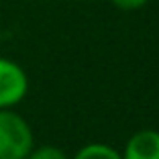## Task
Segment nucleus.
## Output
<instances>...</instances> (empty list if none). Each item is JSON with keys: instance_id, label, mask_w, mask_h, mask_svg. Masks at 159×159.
I'll use <instances>...</instances> for the list:
<instances>
[{"instance_id": "obj_5", "label": "nucleus", "mask_w": 159, "mask_h": 159, "mask_svg": "<svg viewBox=\"0 0 159 159\" xmlns=\"http://www.w3.org/2000/svg\"><path fill=\"white\" fill-rule=\"evenodd\" d=\"M25 159H67L66 151L59 149V147H53V145H43L37 147V149H31V153L27 155Z\"/></svg>"}, {"instance_id": "obj_6", "label": "nucleus", "mask_w": 159, "mask_h": 159, "mask_svg": "<svg viewBox=\"0 0 159 159\" xmlns=\"http://www.w3.org/2000/svg\"><path fill=\"white\" fill-rule=\"evenodd\" d=\"M118 10H139L149 2V0H110Z\"/></svg>"}, {"instance_id": "obj_2", "label": "nucleus", "mask_w": 159, "mask_h": 159, "mask_svg": "<svg viewBox=\"0 0 159 159\" xmlns=\"http://www.w3.org/2000/svg\"><path fill=\"white\" fill-rule=\"evenodd\" d=\"M29 75L16 61L0 57V110L12 108L27 96Z\"/></svg>"}, {"instance_id": "obj_3", "label": "nucleus", "mask_w": 159, "mask_h": 159, "mask_svg": "<svg viewBox=\"0 0 159 159\" xmlns=\"http://www.w3.org/2000/svg\"><path fill=\"white\" fill-rule=\"evenodd\" d=\"M122 159H159V131L145 129L126 141Z\"/></svg>"}, {"instance_id": "obj_4", "label": "nucleus", "mask_w": 159, "mask_h": 159, "mask_svg": "<svg viewBox=\"0 0 159 159\" xmlns=\"http://www.w3.org/2000/svg\"><path fill=\"white\" fill-rule=\"evenodd\" d=\"M74 159H122V155L110 145H104V143H90V145L82 147V149L74 155Z\"/></svg>"}, {"instance_id": "obj_1", "label": "nucleus", "mask_w": 159, "mask_h": 159, "mask_svg": "<svg viewBox=\"0 0 159 159\" xmlns=\"http://www.w3.org/2000/svg\"><path fill=\"white\" fill-rule=\"evenodd\" d=\"M35 145V135L27 118L12 108L0 110V159H25Z\"/></svg>"}]
</instances>
